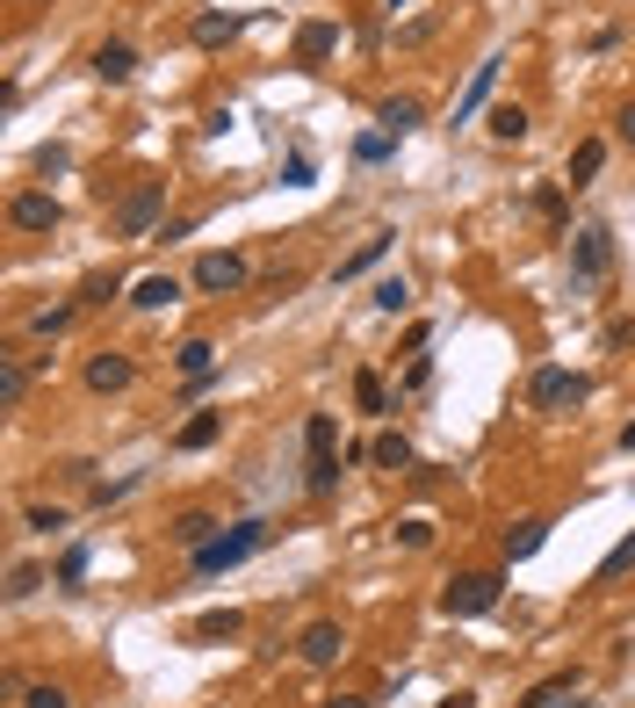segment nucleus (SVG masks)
<instances>
[{"instance_id": "nucleus-15", "label": "nucleus", "mask_w": 635, "mask_h": 708, "mask_svg": "<svg viewBox=\"0 0 635 708\" xmlns=\"http://www.w3.org/2000/svg\"><path fill=\"white\" fill-rule=\"evenodd\" d=\"M167 536L173 542H181V550H203V542H217V520H209V514H195V506H189V514H173V528H167Z\"/></svg>"}, {"instance_id": "nucleus-36", "label": "nucleus", "mask_w": 635, "mask_h": 708, "mask_svg": "<svg viewBox=\"0 0 635 708\" xmlns=\"http://www.w3.org/2000/svg\"><path fill=\"white\" fill-rule=\"evenodd\" d=\"M72 578H87V542H72V550L58 557V586H72Z\"/></svg>"}, {"instance_id": "nucleus-8", "label": "nucleus", "mask_w": 635, "mask_h": 708, "mask_svg": "<svg viewBox=\"0 0 635 708\" xmlns=\"http://www.w3.org/2000/svg\"><path fill=\"white\" fill-rule=\"evenodd\" d=\"M131 377H138V362L131 355H116V347H102V355H87V391H131Z\"/></svg>"}, {"instance_id": "nucleus-47", "label": "nucleus", "mask_w": 635, "mask_h": 708, "mask_svg": "<svg viewBox=\"0 0 635 708\" xmlns=\"http://www.w3.org/2000/svg\"><path fill=\"white\" fill-rule=\"evenodd\" d=\"M578 708H600V701H578Z\"/></svg>"}, {"instance_id": "nucleus-19", "label": "nucleus", "mask_w": 635, "mask_h": 708, "mask_svg": "<svg viewBox=\"0 0 635 708\" xmlns=\"http://www.w3.org/2000/svg\"><path fill=\"white\" fill-rule=\"evenodd\" d=\"M491 80H498V58H484L477 72H469V87H463V102H455V123H469L484 109V94H491Z\"/></svg>"}, {"instance_id": "nucleus-18", "label": "nucleus", "mask_w": 635, "mask_h": 708, "mask_svg": "<svg viewBox=\"0 0 635 708\" xmlns=\"http://www.w3.org/2000/svg\"><path fill=\"white\" fill-rule=\"evenodd\" d=\"M419 116H427V109H419L412 94H390V102L376 109V123H383V131H390V138H405V131H419Z\"/></svg>"}, {"instance_id": "nucleus-32", "label": "nucleus", "mask_w": 635, "mask_h": 708, "mask_svg": "<svg viewBox=\"0 0 635 708\" xmlns=\"http://www.w3.org/2000/svg\"><path fill=\"white\" fill-rule=\"evenodd\" d=\"M570 687H578V673H556V679H542V687H534V694H528V701H520V708H556V701H564Z\"/></svg>"}, {"instance_id": "nucleus-14", "label": "nucleus", "mask_w": 635, "mask_h": 708, "mask_svg": "<svg viewBox=\"0 0 635 708\" xmlns=\"http://www.w3.org/2000/svg\"><path fill=\"white\" fill-rule=\"evenodd\" d=\"M542 542H549V520H513L506 528V564H528Z\"/></svg>"}, {"instance_id": "nucleus-5", "label": "nucleus", "mask_w": 635, "mask_h": 708, "mask_svg": "<svg viewBox=\"0 0 635 708\" xmlns=\"http://www.w3.org/2000/svg\"><path fill=\"white\" fill-rule=\"evenodd\" d=\"M585 391H592V383L570 377V369H534L528 405H534V413H564V405H585Z\"/></svg>"}, {"instance_id": "nucleus-12", "label": "nucleus", "mask_w": 635, "mask_h": 708, "mask_svg": "<svg viewBox=\"0 0 635 708\" xmlns=\"http://www.w3.org/2000/svg\"><path fill=\"white\" fill-rule=\"evenodd\" d=\"M131 72H138V52H131L123 36H109L102 52H94V80H102V87H123Z\"/></svg>"}, {"instance_id": "nucleus-16", "label": "nucleus", "mask_w": 635, "mask_h": 708, "mask_svg": "<svg viewBox=\"0 0 635 708\" xmlns=\"http://www.w3.org/2000/svg\"><path fill=\"white\" fill-rule=\"evenodd\" d=\"M390 239H397V232H376V239H361L354 254L340 260V276H332V282H354V276H368V268H376V260L390 254Z\"/></svg>"}, {"instance_id": "nucleus-24", "label": "nucleus", "mask_w": 635, "mask_h": 708, "mask_svg": "<svg viewBox=\"0 0 635 708\" xmlns=\"http://www.w3.org/2000/svg\"><path fill=\"white\" fill-rule=\"evenodd\" d=\"M173 369H181V377H209V369H217V347H209V340H181Z\"/></svg>"}, {"instance_id": "nucleus-43", "label": "nucleus", "mask_w": 635, "mask_h": 708, "mask_svg": "<svg viewBox=\"0 0 635 708\" xmlns=\"http://www.w3.org/2000/svg\"><path fill=\"white\" fill-rule=\"evenodd\" d=\"M635 340V318H628V326H614V333H606V347H628Z\"/></svg>"}, {"instance_id": "nucleus-37", "label": "nucleus", "mask_w": 635, "mask_h": 708, "mask_svg": "<svg viewBox=\"0 0 635 708\" xmlns=\"http://www.w3.org/2000/svg\"><path fill=\"white\" fill-rule=\"evenodd\" d=\"M36 528V536H52V528H66V506H30V514H22Z\"/></svg>"}, {"instance_id": "nucleus-3", "label": "nucleus", "mask_w": 635, "mask_h": 708, "mask_svg": "<svg viewBox=\"0 0 635 708\" xmlns=\"http://www.w3.org/2000/svg\"><path fill=\"white\" fill-rule=\"evenodd\" d=\"M614 268V232L606 225H578L570 232V290H592Z\"/></svg>"}, {"instance_id": "nucleus-38", "label": "nucleus", "mask_w": 635, "mask_h": 708, "mask_svg": "<svg viewBox=\"0 0 635 708\" xmlns=\"http://www.w3.org/2000/svg\"><path fill=\"white\" fill-rule=\"evenodd\" d=\"M397 542H405V550H427V542H433V520H405V528H397Z\"/></svg>"}, {"instance_id": "nucleus-25", "label": "nucleus", "mask_w": 635, "mask_h": 708, "mask_svg": "<svg viewBox=\"0 0 635 708\" xmlns=\"http://www.w3.org/2000/svg\"><path fill=\"white\" fill-rule=\"evenodd\" d=\"M600 167H606V145H600V138H585L578 153H570V189H585V181H592Z\"/></svg>"}, {"instance_id": "nucleus-44", "label": "nucleus", "mask_w": 635, "mask_h": 708, "mask_svg": "<svg viewBox=\"0 0 635 708\" xmlns=\"http://www.w3.org/2000/svg\"><path fill=\"white\" fill-rule=\"evenodd\" d=\"M621 138H628V145H635V102H628V109H621Z\"/></svg>"}, {"instance_id": "nucleus-30", "label": "nucleus", "mask_w": 635, "mask_h": 708, "mask_svg": "<svg viewBox=\"0 0 635 708\" xmlns=\"http://www.w3.org/2000/svg\"><path fill=\"white\" fill-rule=\"evenodd\" d=\"M332 484H340V456H310V477H304V492H310V499H326Z\"/></svg>"}, {"instance_id": "nucleus-2", "label": "nucleus", "mask_w": 635, "mask_h": 708, "mask_svg": "<svg viewBox=\"0 0 635 708\" xmlns=\"http://www.w3.org/2000/svg\"><path fill=\"white\" fill-rule=\"evenodd\" d=\"M498 600H506V578H498V571H463V578H447L441 615L447 622H477V615H491Z\"/></svg>"}, {"instance_id": "nucleus-20", "label": "nucleus", "mask_w": 635, "mask_h": 708, "mask_svg": "<svg viewBox=\"0 0 635 708\" xmlns=\"http://www.w3.org/2000/svg\"><path fill=\"white\" fill-rule=\"evenodd\" d=\"M304 449L310 456H340V419H332V413H310L304 419Z\"/></svg>"}, {"instance_id": "nucleus-34", "label": "nucleus", "mask_w": 635, "mask_h": 708, "mask_svg": "<svg viewBox=\"0 0 635 708\" xmlns=\"http://www.w3.org/2000/svg\"><path fill=\"white\" fill-rule=\"evenodd\" d=\"M36 586H44V571H36V564H15V571H8V600H30Z\"/></svg>"}, {"instance_id": "nucleus-23", "label": "nucleus", "mask_w": 635, "mask_h": 708, "mask_svg": "<svg viewBox=\"0 0 635 708\" xmlns=\"http://www.w3.org/2000/svg\"><path fill=\"white\" fill-rule=\"evenodd\" d=\"M217 434H224V413H195V419H189V427L173 434V441H181V449H189V456H195V449H209V441H217Z\"/></svg>"}, {"instance_id": "nucleus-17", "label": "nucleus", "mask_w": 635, "mask_h": 708, "mask_svg": "<svg viewBox=\"0 0 635 708\" xmlns=\"http://www.w3.org/2000/svg\"><path fill=\"white\" fill-rule=\"evenodd\" d=\"M368 463H376V470H412L419 456H412L405 434H376V441H368Z\"/></svg>"}, {"instance_id": "nucleus-33", "label": "nucleus", "mask_w": 635, "mask_h": 708, "mask_svg": "<svg viewBox=\"0 0 635 708\" xmlns=\"http://www.w3.org/2000/svg\"><path fill=\"white\" fill-rule=\"evenodd\" d=\"M22 708H72V694L58 679H36V687H22Z\"/></svg>"}, {"instance_id": "nucleus-29", "label": "nucleus", "mask_w": 635, "mask_h": 708, "mask_svg": "<svg viewBox=\"0 0 635 708\" xmlns=\"http://www.w3.org/2000/svg\"><path fill=\"white\" fill-rule=\"evenodd\" d=\"M109 296H123V276H116V268H109V276H87L72 304H87V312H94V304H109Z\"/></svg>"}, {"instance_id": "nucleus-7", "label": "nucleus", "mask_w": 635, "mask_h": 708, "mask_svg": "<svg viewBox=\"0 0 635 708\" xmlns=\"http://www.w3.org/2000/svg\"><path fill=\"white\" fill-rule=\"evenodd\" d=\"M8 225L15 232H58L66 225V210H58L52 189H22V195H8Z\"/></svg>"}, {"instance_id": "nucleus-39", "label": "nucleus", "mask_w": 635, "mask_h": 708, "mask_svg": "<svg viewBox=\"0 0 635 708\" xmlns=\"http://www.w3.org/2000/svg\"><path fill=\"white\" fill-rule=\"evenodd\" d=\"M66 167H72L66 145H44V153H36V173H66Z\"/></svg>"}, {"instance_id": "nucleus-13", "label": "nucleus", "mask_w": 635, "mask_h": 708, "mask_svg": "<svg viewBox=\"0 0 635 708\" xmlns=\"http://www.w3.org/2000/svg\"><path fill=\"white\" fill-rule=\"evenodd\" d=\"M239 30H246V22H239V15H224V8H203V15L189 22V36L203 44V52H224V44H231Z\"/></svg>"}, {"instance_id": "nucleus-27", "label": "nucleus", "mask_w": 635, "mask_h": 708, "mask_svg": "<svg viewBox=\"0 0 635 708\" xmlns=\"http://www.w3.org/2000/svg\"><path fill=\"white\" fill-rule=\"evenodd\" d=\"M22 391H30V369H22L15 355H0V405L15 413V405H22Z\"/></svg>"}, {"instance_id": "nucleus-21", "label": "nucleus", "mask_w": 635, "mask_h": 708, "mask_svg": "<svg viewBox=\"0 0 635 708\" xmlns=\"http://www.w3.org/2000/svg\"><path fill=\"white\" fill-rule=\"evenodd\" d=\"M173 296H181V282H173V276H145L138 290H131V304H138V312H167Z\"/></svg>"}, {"instance_id": "nucleus-35", "label": "nucleus", "mask_w": 635, "mask_h": 708, "mask_svg": "<svg viewBox=\"0 0 635 708\" xmlns=\"http://www.w3.org/2000/svg\"><path fill=\"white\" fill-rule=\"evenodd\" d=\"M405 304H412V290H405V276L376 282V312H405Z\"/></svg>"}, {"instance_id": "nucleus-9", "label": "nucleus", "mask_w": 635, "mask_h": 708, "mask_svg": "<svg viewBox=\"0 0 635 708\" xmlns=\"http://www.w3.org/2000/svg\"><path fill=\"white\" fill-rule=\"evenodd\" d=\"M296 651H304V665H318V673H326V665H340L347 629H340V622H310L304 637H296Z\"/></svg>"}, {"instance_id": "nucleus-11", "label": "nucleus", "mask_w": 635, "mask_h": 708, "mask_svg": "<svg viewBox=\"0 0 635 708\" xmlns=\"http://www.w3.org/2000/svg\"><path fill=\"white\" fill-rule=\"evenodd\" d=\"M340 52V22H304L296 30V66H326Z\"/></svg>"}, {"instance_id": "nucleus-46", "label": "nucleus", "mask_w": 635, "mask_h": 708, "mask_svg": "<svg viewBox=\"0 0 635 708\" xmlns=\"http://www.w3.org/2000/svg\"><path fill=\"white\" fill-rule=\"evenodd\" d=\"M383 8H390V15H397V8H412V0H383Z\"/></svg>"}, {"instance_id": "nucleus-42", "label": "nucleus", "mask_w": 635, "mask_h": 708, "mask_svg": "<svg viewBox=\"0 0 635 708\" xmlns=\"http://www.w3.org/2000/svg\"><path fill=\"white\" fill-rule=\"evenodd\" d=\"M318 708H376L368 694H332V701H318Z\"/></svg>"}, {"instance_id": "nucleus-6", "label": "nucleus", "mask_w": 635, "mask_h": 708, "mask_svg": "<svg viewBox=\"0 0 635 708\" xmlns=\"http://www.w3.org/2000/svg\"><path fill=\"white\" fill-rule=\"evenodd\" d=\"M246 276H253V268H246V254H231V246H224V254H203L195 260V290L203 296H231V290H246Z\"/></svg>"}, {"instance_id": "nucleus-10", "label": "nucleus", "mask_w": 635, "mask_h": 708, "mask_svg": "<svg viewBox=\"0 0 635 708\" xmlns=\"http://www.w3.org/2000/svg\"><path fill=\"white\" fill-rule=\"evenodd\" d=\"M231 637H246L239 607H209V615H195V622H189V643H231Z\"/></svg>"}, {"instance_id": "nucleus-45", "label": "nucleus", "mask_w": 635, "mask_h": 708, "mask_svg": "<svg viewBox=\"0 0 635 708\" xmlns=\"http://www.w3.org/2000/svg\"><path fill=\"white\" fill-rule=\"evenodd\" d=\"M441 708H477V694H455V701H441Z\"/></svg>"}, {"instance_id": "nucleus-4", "label": "nucleus", "mask_w": 635, "mask_h": 708, "mask_svg": "<svg viewBox=\"0 0 635 708\" xmlns=\"http://www.w3.org/2000/svg\"><path fill=\"white\" fill-rule=\"evenodd\" d=\"M159 210H167V181H138V189L116 203V232H123V239H152Z\"/></svg>"}, {"instance_id": "nucleus-1", "label": "nucleus", "mask_w": 635, "mask_h": 708, "mask_svg": "<svg viewBox=\"0 0 635 708\" xmlns=\"http://www.w3.org/2000/svg\"><path fill=\"white\" fill-rule=\"evenodd\" d=\"M260 542H268V520H231V528H217V542H203V550L189 557V571H195V578H217V571L246 564Z\"/></svg>"}, {"instance_id": "nucleus-28", "label": "nucleus", "mask_w": 635, "mask_h": 708, "mask_svg": "<svg viewBox=\"0 0 635 708\" xmlns=\"http://www.w3.org/2000/svg\"><path fill=\"white\" fill-rule=\"evenodd\" d=\"M621 571H635V528H628V536H621L614 550L600 557V571H592V578H600V586H606V578H621Z\"/></svg>"}, {"instance_id": "nucleus-22", "label": "nucleus", "mask_w": 635, "mask_h": 708, "mask_svg": "<svg viewBox=\"0 0 635 708\" xmlns=\"http://www.w3.org/2000/svg\"><path fill=\"white\" fill-rule=\"evenodd\" d=\"M491 138L498 145H520V138H528V109H520V102H498L491 109Z\"/></svg>"}, {"instance_id": "nucleus-31", "label": "nucleus", "mask_w": 635, "mask_h": 708, "mask_svg": "<svg viewBox=\"0 0 635 708\" xmlns=\"http://www.w3.org/2000/svg\"><path fill=\"white\" fill-rule=\"evenodd\" d=\"M354 405H361V413H390V397H383V377H376V369H361V377H354Z\"/></svg>"}, {"instance_id": "nucleus-41", "label": "nucleus", "mask_w": 635, "mask_h": 708, "mask_svg": "<svg viewBox=\"0 0 635 708\" xmlns=\"http://www.w3.org/2000/svg\"><path fill=\"white\" fill-rule=\"evenodd\" d=\"M383 153H390V131H376V138H361V145H354V159H383Z\"/></svg>"}, {"instance_id": "nucleus-26", "label": "nucleus", "mask_w": 635, "mask_h": 708, "mask_svg": "<svg viewBox=\"0 0 635 708\" xmlns=\"http://www.w3.org/2000/svg\"><path fill=\"white\" fill-rule=\"evenodd\" d=\"M80 318V304H44V312H30V333H44V340H58V333Z\"/></svg>"}, {"instance_id": "nucleus-40", "label": "nucleus", "mask_w": 635, "mask_h": 708, "mask_svg": "<svg viewBox=\"0 0 635 708\" xmlns=\"http://www.w3.org/2000/svg\"><path fill=\"white\" fill-rule=\"evenodd\" d=\"M427 383H433V362H427V355H419V362L405 369V391H427Z\"/></svg>"}]
</instances>
